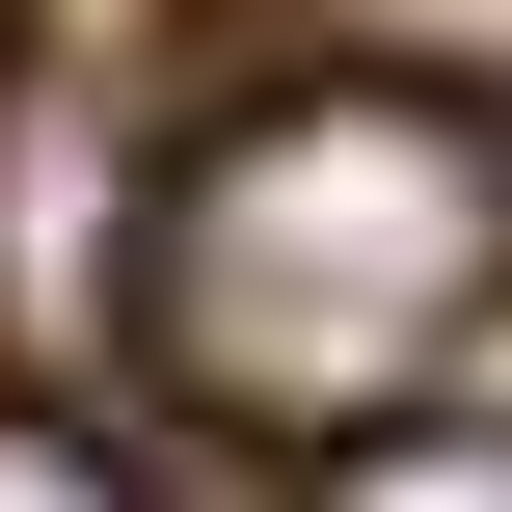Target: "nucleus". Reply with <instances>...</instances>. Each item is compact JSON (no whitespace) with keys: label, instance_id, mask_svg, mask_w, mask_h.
<instances>
[{"label":"nucleus","instance_id":"f257e3e1","mask_svg":"<svg viewBox=\"0 0 512 512\" xmlns=\"http://www.w3.org/2000/svg\"><path fill=\"white\" fill-rule=\"evenodd\" d=\"M486 297H512V135L432 81H297V108L189 135V189L135 243V351L216 432H432Z\"/></svg>","mask_w":512,"mask_h":512},{"label":"nucleus","instance_id":"f03ea898","mask_svg":"<svg viewBox=\"0 0 512 512\" xmlns=\"http://www.w3.org/2000/svg\"><path fill=\"white\" fill-rule=\"evenodd\" d=\"M324 512H512V405H432V432H351Z\"/></svg>","mask_w":512,"mask_h":512},{"label":"nucleus","instance_id":"20e7f679","mask_svg":"<svg viewBox=\"0 0 512 512\" xmlns=\"http://www.w3.org/2000/svg\"><path fill=\"white\" fill-rule=\"evenodd\" d=\"M0 512H108V486H81V459H27V432H0Z\"/></svg>","mask_w":512,"mask_h":512},{"label":"nucleus","instance_id":"7ed1b4c3","mask_svg":"<svg viewBox=\"0 0 512 512\" xmlns=\"http://www.w3.org/2000/svg\"><path fill=\"white\" fill-rule=\"evenodd\" d=\"M378 81H432V108H512V0H324Z\"/></svg>","mask_w":512,"mask_h":512}]
</instances>
